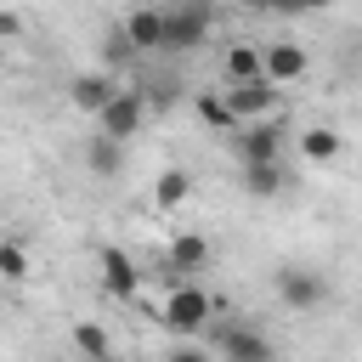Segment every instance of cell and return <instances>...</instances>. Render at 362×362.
<instances>
[{
  "instance_id": "obj_1",
  "label": "cell",
  "mask_w": 362,
  "mask_h": 362,
  "mask_svg": "<svg viewBox=\"0 0 362 362\" xmlns=\"http://www.w3.org/2000/svg\"><path fill=\"white\" fill-rule=\"evenodd\" d=\"M209 317H215V300H209L198 283H175L170 300H164V311H158V322H164L170 334H198Z\"/></svg>"
},
{
  "instance_id": "obj_16",
  "label": "cell",
  "mask_w": 362,
  "mask_h": 362,
  "mask_svg": "<svg viewBox=\"0 0 362 362\" xmlns=\"http://www.w3.org/2000/svg\"><path fill=\"white\" fill-rule=\"evenodd\" d=\"M300 153H305V164H328V158H339V130L311 124V130L300 136Z\"/></svg>"
},
{
  "instance_id": "obj_9",
  "label": "cell",
  "mask_w": 362,
  "mask_h": 362,
  "mask_svg": "<svg viewBox=\"0 0 362 362\" xmlns=\"http://www.w3.org/2000/svg\"><path fill=\"white\" fill-rule=\"evenodd\" d=\"M96 266H102V288L113 294V300H136V288H141V272H136V260L124 255V249H102L96 255Z\"/></svg>"
},
{
  "instance_id": "obj_20",
  "label": "cell",
  "mask_w": 362,
  "mask_h": 362,
  "mask_svg": "<svg viewBox=\"0 0 362 362\" xmlns=\"http://www.w3.org/2000/svg\"><path fill=\"white\" fill-rule=\"evenodd\" d=\"M0 277H6V283H23V277H28V249L11 243V238H0Z\"/></svg>"
},
{
  "instance_id": "obj_21",
  "label": "cell",
  "mask_w": 362,
  "mask_h": 362,
  "mask_svg": "<svg viewBox=\"0 0 362 362\" xmlns=\"http://www.w3.org/2000/svg\"><path fill=\"white\" fill-rule=\"evenodd\" d=\"M164 362H215V356H209L204 345H175V351H170Z\"/></svg>"
},
{
  "instance_id": "obj_10",
  "label": "cell",
  "mask_w": 362,
  "mask_h": 362,
  "mask_svg": "<svg viewBox=\"0 0 362 362\" xmlns=\"http://www.w3.org/2000/svg\"><path fill=\"white\" fill-rule=\"evenodd\" d=\"M119 34L130 40V51H164V11H158V6H141V11H130Z\"/></svg>"
},
{
  "instance_id": "obj_23",
  "label": "cell",
  "mask_w": 362,
  "mask_h": 362,
  "mask_svg": "<svg viewBox=\"0 0 362 362\" xmlns=\"http://www.w3.org/2000/svg\"><path fill=\"white\" fill-rule=\"evenodd\" d=\"M23 34V17L17 11H0V40H17Z\"/></svg>"
},
{
  "instance_id": "obj_15",
  "label": "cell",
  "mask_w": 362,
  "mask_h": 362,
  "mask_svg": "<svg viewBox=\"0 0 362 362\" xmlns=\"http://www.w3.org/2000/svg\"><path fill=\"white\" fill-rule=\"evenodd\" d=\"M85 164H90V175H119V164H124V141L90 136V141H85Z\"/></svg>"
},
{
  "instance_id": "obj_22",
  "label": "cell",
  "mask_w": 362,
  "mask_h": 362,
  "mask_svg": "<svg viewBox=\"0 0 362 362\" xmlns=\"http://www.w3.org/2000/svg\"><path fill=\"white\" fill-rule=\"evenodd\" d=\"M102 51H107V62H124V57H130V40H124V34H107Z\"/></svg>"
},
{
  "instance_id": "obj_6",
  "label": "cell",
  "mask_w": 362,
  "mask_h": 362,
  "mask_svg": "<svg viewBox=\"0 0 362 362\" xmlns=\"http://www.w3.org/2000/svg\"><path fill=\"white\" fill-rule=\"evenodd\" d=\"M238 153H243V170H249V164H283V124H277V119L243 124V130H238Z\"/></svg>"
},
{
  "instance_id": "obj_24",
  "label": "cell",
  "mask_w": 362,
  "mask_h": 362,
  "mask_svg": "<svg viewBox=\"0 0 362 362\" xmlns=\"http://www.w3.org/2000/svg\"><path fill=\"white\" fill-rule=\"evenodd\" d=\"M96 362H113V356H96Z\"/></svg>"
},
{
  "instance_id": "obj_17",
  "label": "cell",
  "mask_w": 362,
  "mask_h": 362,
  "mask_svg": "<svg viewBox=\"0 0 362 362\" xmlns=\"http://www.w3.org/2000/svg\"><path fill=\"white\" fill-rule=\"evenodd\" d=\"M187 192H192V175H187V170H164V175L153 181V204H158V209L187 204Z\"/></svg>"
},
{
  "instance_id": "obj_2",
  "label": "cell",
  "mask_w": 362,
  "mask_h": 362,
  "mask_svg": "<svg viewBox=\"0 0 362 362\" xmlns=\"http://www.w3.org/2000/svg\"><path fill=\"white\" fill-rule=\"evenodd\" d=\"M141 119H147V90H136V85H119V96L96 113V136H107V141H124V136H136L141 130Z\"/></svg>"
},
{
  "instance_id": "obj_7",
  "label": "cell",
  "mask_w": 362,
  "mask_h": 362,
  "mask_svg": "<svg viewBox=\"0 0 362 362\" xmlns=\"http://www.w3.org/2000/svg\"><path fill=\"white\" fill-rule=\"evenodd\" d=\"M226 107H232L238 124H260V119H272V107H277V85H266V79L232 85V90H226Z\"/></svg>"
},
{
  "instance_id": "obj_5",
  "label": "cell",
  "mask_w": 362,
  "mask_h": 362,
  "mask_svg": "<svg viewBox=\"0 0 362 362\" xmlns=\"http://www.w3.org/2000/svg\"><path fill=\"white\" fill-rule=\"evenodd\" d=\"M305 68H311L305 45H294V40L260 45V79H266V85H294V79H305Z\"/></svg>"
},
{
  "instance_id": "obj_18",
  "label": "cell",
  "mask_w": 362,
  "mask_h": 362,
  "mask_svg": "<svg viewBox=\"0 0 362 362\" xmlns=\"http://www.w3.org/2000/svg\"><path fill=\"white\" fill-rule=\"evenodd\" d=\"M283 181H288V175H283V164H249V170H243V187H249L255 198L283 192Z\"/></svg>"
},
{
  "instance_id": "obj_4",
  "label": "cell",
  "mask_w": 362,
  "mask_h": 362,
  "mask_svg": "<svg viewBox=\"0 0 362 362\" xmlns=\"http://www.w3.org/2000/svg\"><path fill=\"white\" fill-rule=\"evenodd\" d=\"M209 23H215L209 6H170V11H164V51H192V45H204Z\"/></svg>"
},
{
  "instance_id": "obj_19",
  "label": "cell",
  "mask_w": 362,
  "mask_h": 362,
  "mask_svg": "<svg viewBox=\"0 0 362 362\" xmlns=\"http://www.w3.org/2000/svg\"><path fill=\"white\" fill-rule=\"evenodd\" d=\"M74 345L85 351V362H96V356H107V328L102 322H74Z\"/></svg>"
},
{
  "instance_id": "obj_8",
  "label": "cell",
  "mask_w": 362,
  "mask_h": 362,
  "mask_svg": "<svg viewBox=\"0 0 362 362\" xmlns=\"http://www.w3.org/2000/svg\"><path fill=\"white\" fill-rule=\"evenodd\" d=\"M221 356H226V362H277L272 339H266L260 328H249V322H226V328H221Z\"/></svg>"
},
{
  "instance_id": "obj_12",
  "label": "cell",
  "mask_w": 362,
  "mask_h": 362,
  "mask_svg": "<svg viewBox=\"0 0 362 362\" xmlns=\"http://www.w3.org/2000/svg\"><path fill=\"white\" fill-rule=\"evenodd\" d=\"M113 96H119L113 74H74V85H68V102H74L79 113H102Z\"/></svg>"
},
{
  "instance_id": "obj_13",
  "label": "cell",
  "mask_w": 362,
  "mask_h": 362,
  "mask_svg": "<svg viewBox=\"0 0 362 362\" xmlns=\"http://www.w3.org/2000/svg\"><path fill=\"white\" fill-rule=\"evenodd\" d=\"M204 260H209V238H198V232L170 238V272H198Z\"/></svg>"
},
{
  "instance_id": "obj_3",
  "label": "cell",
  "mask_w": 362,
  "mask_h": 362,
  "mask_svg": "<svg viewBox=\"0 0 362 362\" xmlns=\"http://www.w3.org/2000/svg\"><path fill=\"white\" fill-rule=\"evenodd\" d=\"M277 300H283L288 311H311V305L328 300V277H322L317 266H283V272H277Z\"/></svg>"
},
{
  "instance_id": "obj_14",
  "label": "cell",
  "mask_w": 362,
  "mask_h": 362,
  "mask_svg": "<svg viewBox=\"0 0 362 362\" xmlns=\"http://www.w3.org/2000/svg\"><path fill=\"white\" fill-rule=\"evenodd\" d=\"M192 113H198L209 130H243V124L232 119V107H226V96H221V90H198V96H192Z\"/></svg>"
},
{
  "instance_id": "obj_11",
  "label": "cell",
  "mask_w": 362,
  "mask_h": 362,
  "mask_svg": "<svg viewBox=\"0 0 362 362\" xmlns=\"http://www.w3.org/2000/svg\"><path fill=\"white\" fill-rule=\"evenodd\" d=\"M221 79H226V90L260 79V45H255V40H232V45L221 51Z\"/></svg>"
}]
</instances>
